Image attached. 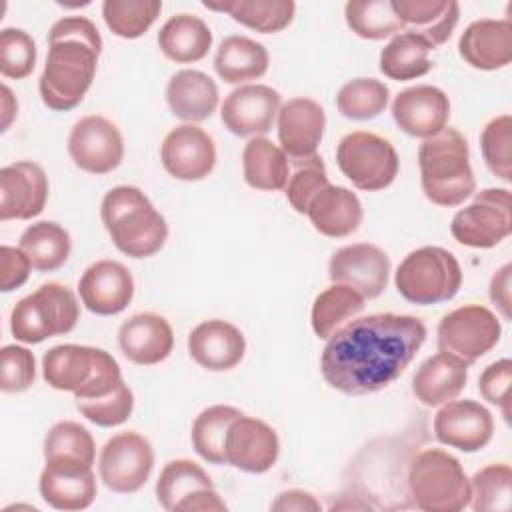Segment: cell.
I'll return each instance as SVG.
<instances>
[{"mask_svg":"<svg viewBox=\"0 0 512 512\" xmlns=\"http://www.w3.org/2000/svg\"><path fill=\"white\" fill-rule=\"evenodd\" d=\"M424 342L426 326L416 316L382 312L352 318L326 340L320 372L342 394H374L404 374Z\"/></svg>","mask_w":512,"mask_h":512,"instance_id":"1","label":"cell"},{"mask_svg":"<svg viewBox=\"0 0 512 512\" xmlns=\"http://www.w3.org/2000/svg\"><path fill=\"white\" fill-rule=\"evenodd\" d=\"M100 52L102 36L92 20L86 16L56 20L48 32L46 64L38 80L44 106L54 112L76 108L94 82Z\"/></svg>","mask_w":512,"mask_h":512,"instance_id":"2","label":"cell"},{"mask_svg":"<svg viewBox=\"0 0 512 512\" xmlns=\"http://www.w3.org/2000/svg\"><path fill=\"white\" fill-rule=\"evenodd\" d=\"M100 218L112 244L130 258H150L168 240L166 218L136 186L110 188L102 198Z\"/></svg>","mask_w":512,"mask_h":512,"instance_id":"3","label":"cell"},{"mask_svg":"<svg viewBox=\"0 0 512 512\" xmlns=\"http://www.w3.org/2000/svg\"><path fill=\"white\" fill-rule=\"evenodd\" d=\"M418 166L422 192L436 206H460L476 192L468 142L456 128L446 126L438 134L422 140Z\"/></svg>","mask_w":512,"mask_h":512,"instance_id":"4","label":"cell"},{"mask_svg":"<svg viewBox=\"0 0 512 512\" xmlns=\"http://www.w3.org/2000/svg\"><path fill=\"white\" fill-rule=\"evenodd\" d=\"M408 490L426 512H460L470 504V478L460 460L442 448H426L414 456Z\"/></svg>","mask_w":512,"mask_h":512,"instance_id":"5","label":"cell"},{"mask_svg":"<svg viewBox=\"0 0 512 512\" xmlns=\"http://www.w3.org/2000/svg\"><path fill=\"white\" fill-rule=\"evenodd\" d=\"M398 294L418 306L452 300L462 286V268L456 256L442 246H422L404 256L394 274Z\"/></svg>","mask_w":512,"mask_h":512,"instance_id":"6","label":"cell"},{"mask_svg":"<svg viewBox=\"0 0 512 512\" xmlns=\"http://www.w3.org/2000/svg\"><path fill=\"white\" fill-rule=\"evenodd\" d=\"M80 320L76 294L60 282H46L16 302L10 312V332L18 342L40 344L46 338L74 330Z\"/></svg>","mask_w":512,"mask_h":512,"instance_id":"7","label":"cell"},{"mask_svg":"<svg viewBox=\"0 0 512 512\" xmlns=\"http://www.w3.org/2000/svg\"><path fill=\"white\" fill-rule=\"evenodd\" d=\"M340 172L364 192L388 188L400 170V158L390 140L374 132L356 130L342 136L336 146Z\"/></svg>","mask_w":512,"mask_h":512,"instance_id":"8","label":"cell"},{"mask_svg":"<svg viewBox=\"0 0 512 512\" xmlns=\"http://www.w3.org/2000/svg\"><path fill=\"white\" fill-rule=\"evenodd\" d=\"M502 336L498 316L482 304H464L442 316L436 328L440 352H446L464 364H474L488 354Z\"/></svg>","mask_w":512,"mask_h":512,"instance_id":"9","label":"cell"},{"mask_svg":"<svg viewBox=\"0 0 512 512\" xmlns=\"http://www.w3.org/2000/svg\"><path fill=\"white\" fill-rule=\"evenodd\" d=\"M512 232V208L508 188H484L472 202L460 208L450 222L454 240L468 248H494Z\"/></svg>","mask_w":512,"mask_h":512,"instance_id":"10","label":"cell"},{"mask_svg":"<svg viewBox=\"0 0 512 512\" xmlns=\"http://www.w3.org/2000/svg\"><path fill=\"white\" fill-rule=\"evenodd\" d=\"M156 500L168 512H224L228 508L208 472L188 458L164 464L156 480Z\"/></svg>","mask_w":512,"mask_h":512,"instance_id":"11","label":"cell"},{"mask_svg":"<svg viewBox=\"0 0 512 512\" xmlns=\"http://www.w3.org/2000/svg\"><path fill=\"white\" fill-rule=\"evenodd\" d=\"M154 448L134 430L118 432L106 440L98 456V474L104 486L116 494H134L150 478Z\"/></svg>","mask_w":512,"mask_h":512,"instance_id":"12","label":"cell"},{"mask_svg":"<svg viewBox=\"0 0 512 512\" xmlns=\"http://www.w3.org/2000/svg\"><path fill=\"white\" fill-rule=\"evenodd\" d=\"M68 154L76 168L88 174H108L124 158V138L118 126L98 114L80 118L68 134Z\"/></svg>","mask_w":512,"mask_h":512,"instance_id":"13","label":"cell"},{"mask_svg":"<svg viewBox=\"0 0 512 512\" xmlns=\"http://www.w3.org/2000/svg\"><path fill=\"white\" fill-rule=\"evenodd\" d=\"M38 490L42 500L64 512L88 508L98 494L92 464L74 458H48L40 472Z\"/></svg>","mask_w":512,"mask_h":512,"instance_id":"14","label":"cell"},{"mask_svg":"<svg viewBox=\"0 0 512 512\" xmlns=\"http://www.w3.org/2000/svg\"><path fill=\"white\" fill-rule=\"evenodd\" d=\"M388 254L370 242H356L338 248L328 262L332 284H346L364 298H378L390 278Z\"/></svg>","mask_w":512,"mask_h":512,"instance_id":"15","label":"cell"},{"mask_svg":"<svg viewBox=\"0 0 512 512\" xmlns=\"http://www.w3.org/2000/svg\"><path fill=\"white\" fill-rule=\"evenodd\" d=\"M434 436L440 444L460 452H478L488 446L494 434L490 410L476 400H448L434 416Z\"/></svg>","mask_w":512,"mask_h":512,"instance_id":"16","label":"cell"},{"mask_svg":"<svg viewBox=\"0 0 512 512\" xmlns=\"http://www.w3.org/2000/svg\"><path fill=\"white\" fill-rule=\"evenodd\" d=\"M164 170L182 182L204 180L216 166V146L212 136L196 124L172 128L160 144Z\"/></svg>","mask_w":512,"mask_h":512,"instance_id":"17","label":"cell"},{"mask_svg":"<svg viewBox=\"0 0 512 512\" xmlns=\"http://www.w3.org/2000/svg\"><path fill=\"white\" fill-rule=\"evenodd\" d=\"M282 106L280 92L266 84H244L234 88L222 102L220 120L228 132L240 138L264 136Z\"/></svg>","mask_w":512,"mask_h":512,"instance_id":"18","label":"cell"},{"mask_svg":"<svg viewBox=\"0 0 512 512\" xmlns=\"http://www.w3.org/2000/svg\"><path fill=\"white\" fill-rule=\"evenodd\" d=\"M226 464L248 474H264L274 468L280 454L276 430L260 420L240 414L226 432Z\"/></svg>","mask_w":512,"mask_h":512,"instance_id":"19","label":"cell"},{"mask_svg":"<svg viewBox=\"0 0 512 512\" xmlns=\"http://www.w3.org/2000/svg\"><path fill=\"white\" fill-rule=\"evenodd\" d=\"M48 176L32 160H20L0 170V220H32L48 202Z\"/></svg>","mask_w":512,"mask_h":512,"instance_id":"20","label":"cell"},{"mask_svg":"<svg viewBox=\"0 0 512 512\" xmlns=\"http://www.w3.org/2000/svg\"><path fill=\"white\" fill-rule=\"evenodd\" d=\"M114 356L102 348L82 344H58L42 356V378L60 392H78L90 384Z\"/></svg>","mask_w":512,"mask_h":512,"instance_id":"21","label":"cell"},{"mask_svg":"<svg viewBox=\"0 0 512 512\" xmlns=\"http://www.w3.org/2000/svg\"><path fill=\"white\" fill-rule=\"evenodd\" d=\"M78 294L86 310L96 316L120 314L134 298L132 272L122 262L96 260L82 272Z\"/></svg>","mask_w":512,"mask_h":512,"instance_id":"22","label":"cell"},{"mask_svg":"<svg viewBox=\"0 0 512 512\" xmlns=\"http://www.w3.org/2000/svg\"><path fill=\"white\" fill-rule=\"evenodd\" d=\"M392 118L404 134L426 140L448 126L450 98L432 84L410 86L394 98Z\"/></svg>","mask_w":512,"mask_h":512,"instance_id":"23","label":"cell"},{"mask_svg":"<svg viewBox=\"0 0 512 512\" xmlns=\"http://www.w3.org/2000/svg\"><path fill=\"white\" fill-rule=\"evenodd\" d=\"M278 142L290 160H306L316 154L324 128L326 112L324 108L308 98L296 96L284 102L276 116Z\"/></svg>","mask_w":512,"mask_h":512,"instance_id":"24","label":"cell"},{"mask_svg":"<svg viewBox=\"0 0 512 512\" xmlns=\"http://www.w3.org/2000/svg\"><path fill=\"white\" fill-rule=\"evenodd\" d=\"M190 358L204 370L226 372L236 368L246 354V338L232 322L212 318L188 334Z\"/></svg>","mask_w":512,"mask_h":512,"instance_id":"25","label":"cell"},{"mask_svg":"<svg viewBox=\"0 0 512 512\" xmlns=\"http://www.w3.org/2000/svg\"><path fill=\"white\" fill-rule=\"evenodd\" d=\"M460 58L476 70H500L512 62L510 18H480L466 26L458 40Z\"/></svg>","mask_w":512,"mask_h":512,"instance_id":"26","label":"cell"},{"mask_svg":"<svg viewBox=\"0 0 512 512\" xmlns=\"http://www.w3.org/2000/svg\"><path fill=\"white\" fill-rule=\"evenodd\" d=\"M118 346L130 362L138 366H154L170 356L174 348V332L164 316L140 312L120 324Z\"/></svg>","mask_w":512,"mask_h":512,"instance_id":"27","label":"cell"},{"mask_svg":"<svg viewBox=\"0 0 512 512\" xmlns=\"http://www.w3.org/2000/svg\"><path fill=\"white\" fill-rule=\"evenodd\" d=\"M306 216L318 234L346 238L360 228L364 210L356 192L346 186L328 184L312 198Z\"/></svg>","mask_w":512,"mask_h":512,"instance_id":"28","label":"cell"},{"mask_svg":"<svg viewBox=\"0 0 512 512\" xmlns=\"http://www.w3.org/2000/svg\"><path fill=\"white\" fill-rule=\"evenodd\" d=\"M170 112L186 124L210 118L218 108V86L202 70L184 68L170 76L166 84Z\"/></svg>","mask_w":512,"mask_h":512,"instance_id":"29","label":"cell"},{"mask_svg":"<svg viewBox=\"0 0 512 512\" xmlns=\"http://www.w3.org/2000/svg\"><path fill=\"white\" fill-rule=\"evenodd\" d=\"M468 382V364L438 352L426 358L412 376V394L424 406H442L454 400Z\"/></svg>","mask_w":512,"mask_h":512,"instance_id":"30","label":"cell"},{"mask_svg":"<svg viewBox=\"0 0 512 512\" xmlns=\"http://www.w3.org/2000/svg\"><path fill=\"white\" fill-rule=\"evenodd\" d=\"M392 8L404 30L424 36L434 48L450 40L460 18L454 0H392Z\"/></svg>","mask_w":512,"mask_h":512,"instance_id":"31","label":"cell"},{"mask_svg":"<svg viewBox=\"0 0 512 512\" xmlns=\"http://www.w3.org/2000/svg\"><path fill=\"white\" fill-rule=\"evenodd\" d=\"M268 66L270 54L264 44L240 34L226 36L214 54V70L226 84L244 86L262 78Z\"/></svg>","mask_w":512,"mask_h":512,"instance_id":"32","label":"cell"},{"mask_svg":"<svg viewBox=\"0 0 512 512\" xmlns=\"http://www.w3.org/2000/svg\"><path fill=\"white\" fill-rule=\"evenodd\" d=\"M156 40L160 52L168 60L176 64H192L200 62L208 54L212 46V32L202 18L184 12L170 16L162 24Z\"/></svg>","mask_w":512,"mask_h":512,"instance_id":"33","label":"cell"},{"mask_svg":"<svg viewBox=\"0 0 512 512\" xmlns=\"http://www.w3.org/2000/svg\"><path fill=\"white\" fill-rule=\"evenodd\" d=\"M242 172L244 182L254 190H284L290 178L288 156L266 136H254L242 150Z\"/></svg>","mask_w":512,"mask_h":512,"instance_id":"34","label":"cell"},{"mask_svg":"<svg viewBox=\"0 0 512 512\" xmlns=\"http://www.w3.org/2000/svg\"><path fill=\"white\" fill-rule=\"evenodd\" d=\"M434 46L420 34L402 30L390 38V42L380 52V72L398 82H408L426 76L434 62L430 52Z\"/></svg>","mask_w":512,"mask_h":512,"instance_id":"35","label":"cell"},{"mask_svg":"<svg viewBox=\"0 0 512 512\" xmlns=\"http://www.w3.org/2000/svg\"><path fill=\"white\" fill-rule=\"evenodd\" d=\"M208 10L230 14V18L260 34H276L288 28L296 14L292 0H226V2H202Z\"/></svg>","mask_w":512,"mask_h":512,"instance_id":"36","label":"cell"},{"mask_svg":"<svg viewBox=\"0 0 512 512\" xmlns=\"http://www.w3.org/2000/svg\"><path fill=\"white\" fill-rule=\"evenodd\" d=\"M18 248L28 256L34 270L54 272L66 264L72 252V238L58 222L40 220L22 232Z\"/></svg>","mask_w":512,"mask_h":512,"instance_id":"37","label":"cell"},{"mask_svg":"<svg viewBox=\"0 0 512 512\" xmlns=\"http://www.w3.org/2000/svg\"><path fill=\"white\" fill-rule=\"evenodd\" d=\"M366 306V298L346 286V284H332L322 290L312 304L310 324L318 338L328 340L340 326L356 318Z\"/></svg>","mask_w":512,"mask_h":512,"instance_id":"38","label":"cell"},{"mask_svg":"<svg viewBox=\"0 0 512 512\" xmlns=\"http://www.w3.org/2000/svg\"><path fill=\"white\" fill-rule=\"evenodd\" d=\"M244 412H240L234 406L228 404H214L204 408L192 422V432L190 440L196 450V454L208 462L222 466L226 464V454H224V442H226V432L230 424Z\"/></svg>","mask_w":512,"mask_h":512,"instance_id":"39","label":"cell"},{"mask_svg":"<svg viewBox=\"0 0 512 512\" xmlns=\"http://www.w3.org/2000/svg\"><path fill=\"white\" fill-rule=\"evenodd\" d=\"M348 28L364 40H384L404 30L390 0H354L344 6Z\"/></svg>","mask_w":512,"mask_h":512,"instance_id":"40","label":"cell"},{"mask_svg":"<svg viewBox=\"0 0 512 512\" xmlns=\"http://www.w3.org/2000/svg\"><path fill=\"white\" fill-rule=\"evenodd\" d=\"M390 102V90L376 78H354L342 84L336 94L338 112L356 122L372 120L380 116Z\"/></svg>","mask_w":512,"mask_h":512,"instance_id":"41","label":"cell"},{"mask_svg":"<svg viewBox=\"0 0 512 512\" xmlns=\"http://www.w3.org/2000/svg\"><path fill=\"white\" fill-rule=\"evenodd\" d=\"M160 12V0H104L102 4V18L108 30L124 40L146 34Z\"/></svg>","mask_w":512,"mask_h":512,"instance_id":"42","label":"cell"},{"mask_svg":"<svg viewBox=\"0 0 512 512\" xmlns=\"http://www.w3.org/2000/svg\"><path fill=\"white\" fill-rule=\"evenodd\" d=\"M512 502V468L498 462L480 468L470 478V504L474 512H508Z\"/></svg>","mask_w":512,"mask_h":512,"instance_id":"43","label":"cell"},{"mask_svg":"<svg viewBox=\"0 0 512 512\" xmlns=\"http://www.w3.org/2000/svg\"><path fill=\"white\" fill-rule=\"evenodd\" d=\"M74 458L86 464L96 460V444L90 430L74 420H60L44 436V460Z\"/></svg>","mask_w":512,"mask_h":512,"instance_id":"44","label":"cell"},{"mask_svg":"<svg viewBox=\"0 0 512 512\" xmlns=\"http://www.w3.org/2000/svg\"><path fill=\"white\" fill-rule=\"evenodd\" d=\"M480 152L486 168L502 182H512V116L492 118L480 134Z\"/></svg>","mask_w":512,"mask_h":512,"instance_id":"45","label":"cell"},{"mask_svg":"<svg viewBox=\"0 0 512 512\" xmlns=\"http://www.w3.org/2000/svg\"><path fill=\"white\" fill-rule=\"evenodd\" d=\"M328 184L330 182H328L326 166H324L322 158L318 154H314L306 160H296V168L286 182L284 194H286L288 204L294 208V212L306 214L312 198Z\"/></svg>","mask_w":512,"mask_h":512,"instance_id":"46","label":"cell"},{"mask_svg":"<svg viewBox=\"0 0 512 512\" xmlns=\"http://www.w3.org/2000/svg\"><path fill=\"white\" fill-rule=\"evenodd\" d=\"M78 412L100 428H114L124 424L134 410V392L126 382L106 396L92 400H76Z\"/></svg>","mask_w":512,"mask_h":512,"instance_id":"47","label":"cell"},{"mask_svg":"<svg viewBox=\"0 0 512 512\" xmlns=\"http://www.w3.org/2000/svg\"><path fill=\"white\" fill-rule=\"evenodd\" d=\"M36 66V42L22 28H4L0 32V72L4 78L22 80Z\"/></svg>","mask_w":512,"mask_h":512,"instance_id":"48","label":"cell"},{"mask_svg":"<svg viewBox=\"0 0 512 512\" xmlns=\"http://www.w3.org/2000/svg\"><path fill=\"white\" fill-rule=\"evenodd\" d=\"M36 380L34 354L18 344H6L0 350V390L18 394L28 390Z\"/></svg>","mask_w":512,"mask_h":512,"instance_id":"49","label":"cell"},{"mask_svg":"<svg viewBox=\"0 0 512 512\" xmlns=\"http://www.w3.org/2000/svg\"><path fill=\"white\" fill-rule=\"evenodd\" d=\"M510 384H512V362L508 358L488 364L478 378L480 396L488 404L498 406L506 422H510Z\"/></svg>","mask_w":512,"mask_h":512,"instance_id":"50","label":"cell"},{"mask_svg":"<svg viewBox=\"0 0 512 512\" xmlns=\"http://www.w3.org/2000/svg\"><path fill=\"white\" fill-rule=\"evenodd\" d=\"M32 262L28 256L14 246L4 244L0 248V290L2 292H12L20 286L26 284L30 278Z\"/></svg>","mask_w":512,"mask_h":512,"instance_id":"51","label":"cell"},{"mask_svg":"<svg viewBox=\"0 0 512 512\" xmlns=\"http://www.w3.org/2000/svg\"><path fill=\"white\" fill-rule=\"evenodd\" d=\"M510 286H512V264L500 266L490 280V300L500 310L504 320H510Z\"/></svg>","mask_w":512,"mask_h":512,"instance_id":"52","label":"cell"},{"mask_svg":"<svg viewBox=\"0 0 512 512\" xmlns=\"http://www.w3.org/2000/svg\"><path fill=\"white\" fill-rule=\"evenodd\" d=\"M270 508L272 510H298V512H306V510L318 512V510H322L320 502L310 492H304V490H298V488L280 492L276 496V500L270 504Z\"/></svg>","mask_w":512,"mask_h":512,"instance_id":"53","label":"cell"},{"mask_svg":"<svg viewBox=\"0 0 512 512\" xmlns=\"http://www.w3.org/2000/svg\"><path fill=\"white\" fill-rule=\"evenodd\" d=\"M0 94H2V98H0L2 100V124H0V130L6 132L10 128V124H12V120L18 116V100L14 98L12 90L6 84H2Z\"/></svg>","mask_w":512,"mask_h":512,"instance_id":"54","label":"cell"}]
</instances>
